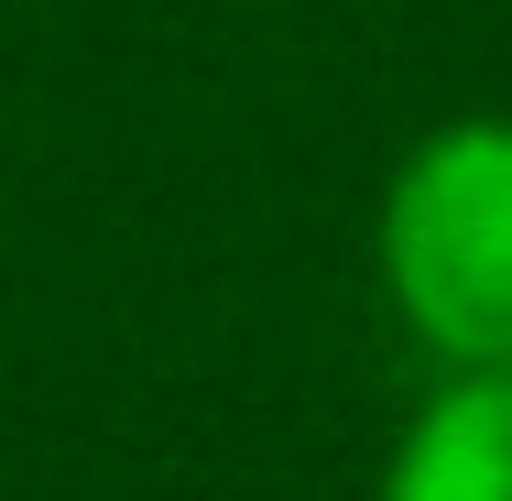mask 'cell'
Segmentation results:
<instances>
[{"label": "cell", "mask_w": 512, "mask_h": 501, "mask_svg": "<svg viewBox=\"0 0 512 501\" xmlns=\"http://www.w3.org/2000/svg\"><path fill=\"white\" fill-rule=\"evenodd\" d=\"M382 273L425 349L512 371V120H458L393 175Z\"/></svg>", "instance_id": "1"}, {"label": "cell", "mask_w": 512, "mask_h": 501, "mask_svg": "<svg viewBox=\"0 0 512 501\" xmlns=\"http://www.w3.org/2000/svg\"><path fill=\"white\" fill-rule=\"evenodd\" d=\"M382 501H512V371H458L425 403Z\"/></svg>", "instance_id": "2"}]
</instances>
